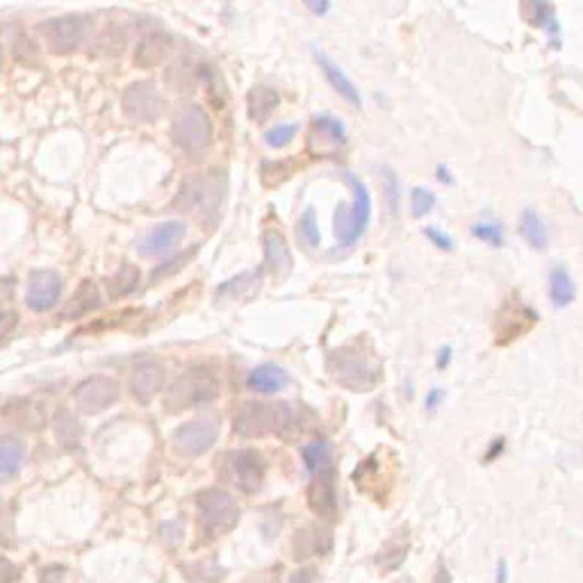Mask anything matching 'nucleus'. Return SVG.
I'll use <instances>...</instances> for the list:
<instances>
[{"label": "nucleus", "mask_w": 583, "mask_h": 583, "mask_svg": "<svg viewBox=\"0 0 583 583\" xmlns=\"http://www.w3.org/2000/svg\"><path fill=\"white\" fill-rule=\"evenodd\" d=\"M497 581L506 583V563H504V560H499V572H497Z\"/></svg>", "instance_id": "obj_48"}, {"label": "nucleus", "mask_w": 583, "mask_h": 583, "mask_svg": "<svg viewBox=\"0 0 583 583\" xmlns=\"http://www.w3.org/2000/svg\"><path fill=\"white\" fill-rule=\"evenodd\" d=\"M257 289H260V271H244L216 287V295L230 297V299H251L257 295Z\"/></svg>", "instance_id": "obj_25"}, {"label": "nucleus", "mask_w": 583, "mask_h": 583, "mask_svg": "<svg viewBox=\"0 0 583 583\" xmlns=\"http://www.w3.org/2000/svg\"><path fill=\"white\" fill-rule=\"evenodd\" d=\"M501 449H504V440H497V445L490 447V451H488V460L497 458V454H499Z\"/></svg>", "instance_id": "obj_47"}, {"label": "nucleus", "mask_w": 583, "mask_h": 583, "mask_svg": "<svg viewBox=\"0 0 583 583\" xmlns=\"http://www.w3.org/2000/svg\"><path fill=\"white\" fill-rule=\"evenodd\" d=\"M124 115L133 124H153L162 115V96L156 83L139 80L126 87L124 92Z\"/></svg>", "instance_id": "obj_11"}, {"label": "nucleus", "mask_w": 583, "mask_h": 583, "mask_svg": "<svg viewBox=\"0 0 583 583\" xmlns=\"http://www.w3.org/2000/svg\"><path fill=\"white\" fill-rule=\"evenodd\" d=\"M265 266L271 276H276L280 280L287 278L292 274V266H295L287 239L276 228H269L265 233Z\"/></svg>", "instance_id": "obj_18"}, {"label": "nucleus", "mask_w": 583, "mask_h": 583, "mask_svg": "<svg viewBox=\"0 0 583 583\" xmlns=\"http://www.w3.org/2000/svg\"><path fill=\"white\" fill-rule=\"evenodd\" d=\"M433 207H436V196L431 194V189L415 187L413 196H410V212H413L415 219L427 216Z\"/></svg>", "instance_id": "obj_36"}, {"label": "nucleus", "mask_w": 583, "mask_h": 583, "mask_svg": "<svg viewBox=\"0 0 583 583\" xmlns=\"http://www.w3.org/2000/svg\"><path fill=\"white\" fill-rule=\"evenodd\" d=\"M304 3L306 7L317 16H324L328 10H331V0H304Z\"/></svg>", "instance_id": "obj_44"}, {"label": "nucleus", "mask_w": 583, "mask_h": 583, "mask_svg": "<svg viewBox=\"0 0 583 583\" xmlns=\"http://www.w3.org/2000/svg\"><path fill=\"white\" fill-rule=\"evenodd\" d=\"M219 378L206 367H192L176 377V381L166 387L165 408L169 413H183V410L207 406L219 397Z\"/></svg>", "instance_id": "obj_3"}, {"label": "nucleus", "mask_w": 583, "mask_h": 583, "mask_svg": "<svg viewBox=\"0 0 583 583\" xmlns=\"http://www.w3.org/2000/svg\"><path fill=\"white\" fill-rule=\"evenodd\" d=\"M574 297H577V287H574V283H572V278H569L568 271L560 269V266L551 269V274H549L551 304H554L556 308H565V306L572 304Z\"/></svg>", "instance_id": "obj_27"}, {"label": "nucleus", "mask_w": 583, "mask_h": 583, "mask_svg": "<svg viewBox=\"0 0 583 583\" xmlns=\"http://www.w3.org/2000/svg\"><path fill=\"white\" fill-rule=\"evenodd\" d=\"M221 198H224V180L216 176H194L180 192L178 207L201 212L203 216H216Z\"/></svg>", "instance_id": "obj_10"}, {"label": "nucleus", "mask_w": 583, "mask_h": 583, "mask_svg": "<svg viewBox=\"0 0 583 583\" xmlns=\"http://www.w3.org/2000/svg\"><path fill=\"white\" fill-rule=\"evenodd\" d=\"M299 237L304 242L306 248H317L319 242H322V233H319V221H317V212L313 207L301 215L299 219Z\"/></svg>", "instance_id": "obj_32"}, {"label": "nucleus", "mask_w": 583, "mask_h": 583, "mask_svg": "<svg viewBox=\"0 0 583 583\" xmlns=\"http://www.w3.org/2000/svg\"><path fill=\"white\" fill-rule=\"evenodd\" d=\"M442 399V390H431L427 395V410H433Z\"/></svg>", "instance_id": "obj_46"}, {"label": "nucleus", "mask_w": 583, "mask_h": 583, "mask_svg": "<svg viewBox=\"0 0 583 583\" xmlns=\"http://www.w3.org/2000/svg\"><path fill=\"white\" fill-rule=\"evenodd\" d=\"M15 57L24 65H37L39 62V46L28 35H19L15 42Z\"/></svg>", "instance_id": "obj_37"}, {"label": "nucleus", "mask_w": 583, "mask_h": 583, "mask_svg": "<svg viewBox=\"0 0 583 583\" xmlns=\"http://www.w3.org/2000/svg\"><path fill=\"white\" fill-rule=\"evenodd\" d=\"M297 424L295 408L287 401H246L235 413V433L239 437L287 436Z\"/></svg>", "instance_id": "obj_1"}, {"label": "nucleus", "mask_w": 583, "mask_h": 583, "mask_svg": "<svg viewBox=\"0 0 583 583\" xmlns=\"http://www.w3.org/2000/svg\"><path fill=\"white\" fill-rule=\"evenodd\" d=\"M0 71H3V48H0Z\"/></svg>", "instance_id": "obj_49"}, {"label": "nucleus", "mask_w": 583, "mask_h": 583, "mask_svg": "<svg viewBox=\"0 0 583 583\" xmlns=\"http://www.w3.org/2000/svg\"><path fill=\"white\" fill-rule=\"evenodd\" d=\"M345 128L333 116H317L313 124V133H310V146L324 148V151H337L345 144Z\"/></svg>", "instance_id": "obj_22"}, {"label": "nucleus", "mask_w": 583, "mask_h": 583, "mask_svg": "<svg viewBox=\"0 0 583 583\" xmlns=\"http://www.w3.org/2000/svg\"><path fill=\"white\" fill-rule=\"evenodd\" d=\"M219 431L221 424L215 417L192 419V422L180 424L171 436L176 454L185 456V458H198V456L207 454L219 440Z\"/></svg>", "instance_id": "obj_9"}, {"label": "nucleus", "mask_w": 583, "mask_h": 583, "mask_svg": "<svg viewBox=\"0 0 583 583\" xmlns=\"http://www.w3.org/2000/svg\"><path fill=\"white\" fill-rule=\"evenodd\" d=\"M381 189H383V198H386L387 203V210H390L392 216H397V212H399V198H401V192H399V180H397V174L392 169H383L381 171Z\"/></svg>", "instance_id": "obj_33"}, {"label": "nucleus", "mask_w": 583, "mask_h": 583, "mask_svg": "<svg viewBox=\"0 0 583 583\" xmlns=\"http://www.w3.org/2000/svg\"><path fill=\"white\" fill-rule=\"evenodd\" d=\"M328 374L337 386L351 392H372L383 378V369L374 354L347 345L328 356Z\"/></svg>", "instance_id": "obj_2"}, {"label": "nucleus", "mask_w": 583, "mask_h": 583, "mask_svg": "<svg viewBox=\"0 0 583 583\" xmlns=\"http://www.w3.org/2000/svg\"><path fill=\"white\" fill-rule=\"evenodd\" d=\"M98 306H101V292H98L96 283H92V280H83V283H80V287L74 292V299L66 304L65 317L78 319V317H83V315L96 310Z\"/></svg>", "instance_id": "obj_24"}, {"label": "nucleus", "mask_w": 583, "mask_h": 583, "mask_svg": "<svg viewBox=\"0 0 583 583\" xmlns=\"http://www.w3.org/2000/svg\"><path fill=\"white\" fill-rule=\"evenodd\" d=\"M472 235L490 246H501L504 244V228L499 221H483V224L472 226Z\"/></svg>", "instance_id": "obj_35"}, {"label": "nucleus", "mask_w": 583, "mask_h": 583, "mask_svg": "<svg viewBox=\"0 0 583 583\" xmlns=\"http://www.w3.org/2000/svg\"><path fill=\"white\" fill-rule=\"evenodd\" d=\"M304 536H308V540H297V556H310V554H317V549L315 547H319V551H327L328 545H331V540H327V536L324 533H319V527H304Z\"/></svg>", "instance_id": "obj_34"}, {"label": "nucleus", "mask_w": 583, "mask_h": 583, "mask_svg": "<svg viewBox=\"0 0 583 583\" xmlns=\"http://www.w3.org/2000/svg\"><path fill=\"white\" fill-rule=\"evenodd\" d=\"M349 183L354 189V201L349 207L340 206L336 212V237L342 246H354L365 235L372 216V198L367 187L356 176H349Z\"/></svg>", "instance_id": "obj_6"}, {"label": "nucleus", "mask_w": 583, "mask_h": 583, "mask_svg": "<svg viewBox=\"0 0 583 583\" xmlns=\"http://www.w3.org/2000/svg\"><path fill=\"white\" fill-rule=\"evenodd\" d=\"M62 295V278L57 271L39 269L33 271L28 278V289H25V304L35 313H46L60 301Z\"/></svg>", "instance_id": "obj_14"}, {"label": "nucleus", "mask_w": 583, "mask_h": 583, "mask_svg": "<svg viewBox=\"0 0 583 583\" xmlns=\"http://www.w3.org/2000/svg\"><path fill=\"white\" fill-rule=\"evenodd\" d=\"M139 285V269L135 265H121L115 274L107 278V292L112 299H121L126 295H133Z\"/></svg>", "instance_id": "obj_28"}, {"label": "nucleus", "mask_w": 583, "mask_h": 583, "mask_svg": "<svg viewBox=\"0 0 583 583\" xmlns=\"http://www.w3.org/2000/svg\"><path fill=\"white\" fill-rule=\"evenodd\" d=\"M519 235H522L524 242L528 244L536 251H542L547 246V228L542 224L540 216L533 210H524L522 219H519Z\"/></svg>", "instance_id": "obj_30"}, {"label": "nucleus", "mask_w": 583, "mask_h": 583, "mask_svg": "<svg viewBox=\"0 0 583 583\" xmlns=\"http://www.w3.org/2000/svg\"><path fill=\"white\" fill-rule=\"evenodd\" d=\"M171 137L174 144L187 157H201L210 151L212 137H215V126L203 107L187 106L174 116L171 124Z\"/></svg>", "instance_id": "obj_4"}, {"label": "nucleus", "mask_w": 583, "mask_h": 583, "mask_svg": "<svg viewBox=\"0 0 583 583\" xmlns=\"http://www.w3.org/2000/svg\"><path fill=\"white\" fill-rule=\"evenodd\" d=\"M528 3V19L533 25H547L551 19V10L547 0H527Z\"/></svg>", "instance_id": "obj_40"}, {"label": "nucleus", "mask_w": 583, "mask_h": 583, "mask_svg": "<svg viewBox=\"0 0 583 583\" xmlns=\"http://www.w3.org/2000/svg\"><path fill=\"white\" fill-rule=\"evenodd\" d=\"M427 235H428V239H431V242L436 244L437 248H442V251H451V248H454V239H451L449 235L442 233V230L427 228Z\"/></svg>", "instance_id": "obj_42"}, {"label": "nucleus", "mask_w": 583, "mask_h": 583, "mask_svg": "<svg viewBox=\"0 0 583 583\" xmlns=\"http://www.w3.org/2000/svg\"><path fill=\"white\" fill-rule=\"evenodd\" d=\"M317 62H319V66H322L327 80L331 83V87L336 89V92L340 94L347 103H351L354 107H360V92L356 89V85L351 83L349 75H347L345 71H342L340 66L331 60V57L324 55V53H317Z\"/></svg>", "instance_id": "obj_23"}, {"label": "nucleus", "mask_w": 583, "mask_h": 583, "mask_svg": "<svg viewBox=\"0 0 583 583\" xmlns=\"http://www.w3.org/2000/svg\"><path fill=\"white\" fill-rule=\"evenodd\" d=\"M308 504L310 508L319 515L336 513L337 495H336V467H333V465H327V467L310 474Z\"/></svg>", "instance_id": "obj_17"}, {"label": "nucleus", "mask_w": 583, "mask_h": 583, "mask_svg": "<svg viewBox=\"0 0 583 583\" xmlns=\"http://www.w3.org/2000/svg\"><path fill=\"white\" fill-rule=\"evenodd\" d=\"M226 472L237 490H242L244 495H257L265 486L266 460L256 449L230 451L226 458Z\"/></svg>", "instance_id": "obj_8"}, {"label": "nucleus", "mask_w": 583, "mask_h": 583, "mask_svg": "<svg viewBox=\"0 0 583 583\" xmlns=\"http://www.w3.org/2000/svg\"><path fill=\"white\" fill-rule=\"evenodd\" d=\"M25 447L16 437H3L0 440V477L12 478L24 467Z\"/></svg>", "instance_id": "obj_26"}, {"label": "nucleus", "mask_w": 583, "mask_h": 583, "mask_svg": "<svg viewBox=\"0 0 583 583\" xmlns=\"http://www.w3.org/2000/svg\"><path fill=\"white\" fill-rule=\"evenodd\" d=\"M16 327H19V313L16 310H0V342L7 340Z\"/></svg>", "instance_id": "obj_41"}, {"label": "nucleus", "mask_w": 583, "mask_h": 583, "mask_svg": "<svg viewBox=\"0 0 583 583\" xmlns=\"http://www.w3.org/2000/svg\"><path fill=\"white\" fill-rule=\"evenodd\" d=\"M410 551V536L406 528H399L397 533H392L386 542L381 545L377 554V565L383 574L397 572L404 565L406 556Z\"/></svg>", "instance_id": "obj_20"}, {"label": "nucleus", "mask_w": 583, "mask_h": 583, "mask_svg": "<svg viewBox=\"0 0 583 583\" xmlns=\"http://www.w3.org/2000/svg\"><path fill=\"white\" fill-rule=\"evenodd\" d=\"M174 51V39L165 33H148L135 48V65L139 69H156Z\"/></svg>", "instance_id": "obj_19"}, {"label": "nucleus", "mask_w": 583, "mask_h": 583, "mask_svg": "<svg viewBox=\"0 0 583 583\" xmlns=\"http://www.w3.org/2000/svg\"><path fill=\"white\" fill-rule=\"evenodd\" d=\"M121 387L110 377H92L80 383L74 392V401L80 413L98 415L119 401Z\"/></svg>", "instance_id": "obj_12"}, {"label": "nucleus", "mask_w": 583, "mask_h": 583, "mask_svg": "<svg viewBox=\"0 0 583 583\" xmlns=\"http://www.w3.org/2000/svg\"><path fill=\"white\" fill-rule=\"evenodd\" d=\"M130 395L139 401V404H148L157 392L165 387V367L156 360H144L137 363L130 372L128 378Z\"/></svg>", "instance_id": "obj_16"}, {"label": "nucleus", "mask_w": 583, "mask_h": 583, "mask_svg": "<svg viewBox=\"0 0 583 583\" xmlns=\"http://www.w3.org/2000/svg\"><path fill=\"white\" fill-rule=\"evenodd\" d=\"M297 135V126H276V128H269L265 133V144L271 148H280L287 142H292V137Z\"/></svg>", "instance_id": "obj_39"}, {"label": "nucleus", "mask_w": 583, "mask_h": 583, "mask_svg": "<svg viewBox=\"0 0 583 583\" xmlns=\"http://www.w3.org/2000/svg\"><path fill=\"white\" fill-rule=\"evenodd\" d=\"M187 233V226L178 219L162 221L156 228L148 230L137 244V251L142 257H162L169 251H174L180 244V239Z\"/></svg>", "instance_id": "obj_15"}, {"label": "nucleus", "mask_w": 583, "mask_h": 583, "mask_svg": "<svg viewBox=\"0 0 583 583\" xmlns=\"http://www.w3.org/2000/svg\"><path fill=\"white\" fill-rule=\"evenodd\" d=\"M37 33L46 42L53 55H71V53L80 51L83 44L87 42L89 21L78 15L57 16V19L42 21L37 25Z\"/></svg>", "instance_id": "obj_7"}, {"label": "nucleus", "mask_w": 583, "mask_h": 583, "mask_svg": "<svg viewBox=\"0 0 583 583\" xmlns=\"http://www.w3.org/2000/svg\"><path fill=\"white\" fill-rule=\"evenodd\" d=\"M301 454H304V463L308 474L317 472V469L327 467V465H333V447L327 440H313L310 445L304 447Z\"/></svg>", "instance_id": "obj_31"}, {"label": "nucleus", "mask_w": 583, "mask_h": 583, "mask_svg": "<svg viewBox=\"0 0 583 583\" xmlns=\"http://www.w3.org/2000/svg\"><path fill=\"white\" fill-rule=\"evenodd\" d=\"M315 578H317V569L315 568H301L297 569L292 577H289L287 583H315Z\"/></svg>", "instance_id": "obj_43"}, {"label": "nucleus", "mask_w": 583, "mask_h": 583, "mask_svg": "<svg viewBox=\"0 0 583 583\" xmlns=\"http://www.w3.org/2000/svg\"><path fill=\"white\" fill-rule=\"evenodd\" d=\"M276 106H278L276 89L260 85V87H253L251 94H248V115H251V119L265 121L274 112Z\"/></svg>", "instance_id": "obj_29"}, {"label": "nucleus", "mask_w": 583, "mask_h": 583, "mask_svg": "<svg viewBox=\"0 0 583 583\" xmlns=\"http://www.w3.org/2000/svg\"><path fill=\"white\" fill-rule=\"evenodd\" d=\"M194 253H196V246L189 248L187 253H178V256L169 257V260H166L165 265H160L156 271H153V280H160V278H166V276H174L176 271L180 269V266H185L189 260H192Z\"/></svg>", "instance_id": "obj_38"}, {"label": "nucleus", "mask_w": 583, "mask_h": 583, "mask_svg": "<svg viewBox=\"0 0 583 583\" xmlns=\"http://www.w3.org/2000/svg\"><path fill=\"white\" fill-rule=\"evenodd\" d=\"M196 510L201 531L207 538L226 536L239 522V506L228 492L219 488H207L196 495Z\"/></svg>", "instance_id": "obj_5"}, {"label": "nucleus", "mask_w": 583, "mask_h": 583, "mask_svg": "<svg viewBox=\"0 0 583 583\" xmlns=\"http://www.w3.org/2000/svg\"><path fill=\"white\" fill-rule=\"evenodd\" d=\"M536 313L528 306H522L518 299H510L508 304L501 308L499 317L495 324V342L499 347L510 345L518 337H522L524 333L531 331V327L536 324Z\"/></svg>", "instance_id": "obj_13"}, {"label": "nucleus", "mask_w": 583, "mask_h": 583, "mask_svg": "<svg viewBox=\"0 0 583 583\" xmlns=\"http://www.w3.org/2000/svg\"><path fill=\"white\" fill-rule=\"evenodd\" d=\"M246 386L260 395H276L289 386V374L278 365H260L248 374Z\"/></svg>", "instance_id": "obj_21"}, {"label": "nucleus", "mask_w": 583, "mask_h": 583, "mask_svg": "<svg viewBox=\"0 0 583 583\" xmlns=\"http://www.w3.org/2000/svg\"><path fill=\"white\" fill-rule=\"evenodd\" d=\"M449 360H451V349L449 347H442L440 349V354H437V369H445L447 365H449Z\"/></svg>", "instance_id": "obj_45"}]
</instances>
